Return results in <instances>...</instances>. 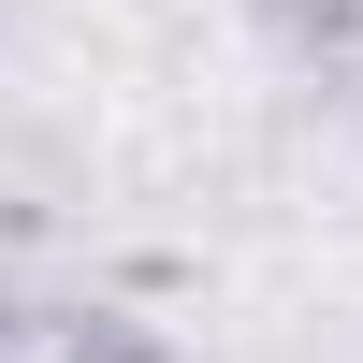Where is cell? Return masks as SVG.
Listing matches in <instances>:
<instances>
[{"mask_svg":"<svg viewBox=\"0 0 363 363\" xmlns=\"http://www.w3.org/2000/svg\"><path fill=\"white\" fill-rule=\"evenodd\" d=\"M44 363H87V349H44Z\"/></svg>","mask_w":363,"mask_h":363,"instance_id":"6da1fadb","label":"cell"}]
</instances>
